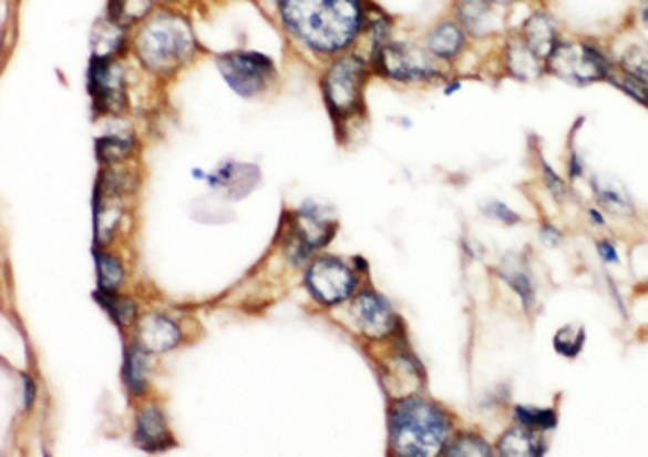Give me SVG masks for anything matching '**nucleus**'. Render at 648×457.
Returning <instances> with one entry per match:
<instances>
[{
  "label": "nucleus",
  "mask_w": 648,
  "mask_h": 457,
  "mask_svg": "<svg viewBox=\"0 0 648 457\" xmlns=\"http://www.w3.org/2000/svg\"><path fill=\"white\" fill-rule=\"evenodd\" d=\"M584 219H586V225L590 227V231H595L599 235L608 233V227L613 225V219L599 205H595L593 201L584 205Z\"/></svg>",
  "instance_id": "obj_36"
},
{
  "label": "nucleus",
  "mask_w": 648,
  "mask_h": 457,
  "mask_svg": "<svg viewBox=\"0 0 648 457\" xmlns=\"http://www.w3.org/2000/svg\"><path fill=\"white\" fill-rule=\"evenodd\" d=\"M294 227H296V235L300 240V246L307 253L327 244L329 237L333 235V221H329L322 210H313V207L300 210L296 214Z\"/></svg>",
  "instance_id": "obj_19"
},
{
  "label": "nucleus",
  "mask_w": 648,
  "mask_h": 457,
  "mask_svg": "<svg viewBox=\"0 0 648 457\" xmlns=\"http://www.w3.org/2000/svg\"><path fill=\"white\" fill-rule=\"evenodd\" d=\"M538 179H541L543 190L549 194V199L558 207H565L569 203H579V196H576V187L543 154L538 156Z\"/></svg>",
  "instance_id": "obj_21"
},
{
  "label": "nucleus",
  "mask_w": 648,
  "mask_h": 457,
  "mask_svg": "<svg viewBox=\"0 0 648 457\" xmlns=\"http://www.w3.org/2000/svg\"><path fill=\"white\" fill-rule=\"evenodd\" d=\"M307 286L318 302L338 304L356 288V275L344 262L336 257H322L309 266Z\"/></svg>",
  "instance_id": "obj_8"
},
{
  "label": "nucleus",
  "mask_w": 648,
  "mask_h": 457,
  "mask_svg": "<svg viewBox=\"0 0 648 457\" xmlns=\"http://www.w3.org/2000/svg\"><path fill=\"white\" fill-rule=\"evenodd\" d=\"M135 48L144 65L154 72H172L194 54L196 39L185 17L163 12L144 23Z\"/></svg>",
  "instance_id": "obj_4"
},
{
  "label": "nucleus",
  "mask_w": 648,
  "mask_h": 457,
  "mask_svg": "<svg viewBox=\"0 0 648 457\" xmlns=\"http://www.w3.org/2000/svg\"><path fill=\"white\" fill-rule=\"evenodd\" d=\"M593 248H595V255L599 260V264L610 271V268H619L624 264L621 260V251H619V244L610 237V235H599L595 237L593 242Z\"/></svg>",
  "instance_id": "obj_33"
},
{
  "label": "nucleus",
  "mask_w": 648,
  "mask_h": 457,
  "mask_svg": "<svg viewBox=\"0 0 648 457\" xmlns=\"http://www.w3.org/2000/svg\"><path fill=\"white\" fill-rule=\"evenodd\" d=\"M504 70L521 84H536L547 78V63L527 48L518 32L510 34L504 43Z\"/></svg>",
  "instance_id": "obj_13"
},
{
  "label": "nucleus",
  "mask_w": 648,
  "mask_h": 457,
  "mask_svg": "<svg viewBox=\"0 0 648 457\" xmlns=\"http://www.w3.org/2000/svg\"><path fill=\"white\" fill-rule=\"evenodd\" d=\"M226 82L244 98L261 93L272 78V61L255 52H233L216 59Z\"/></svg>",
  "instance_id": "obj_7"
},
{
  "label": "nucleus",
  "mask_w": 648,
  "mask_h": 457,
  "mask_svg": "<svg viewBox=\"0 0 648 457\" xmlns=\"http://www.w3.org/2000/svg\"><path fill=\"white\" fill-rule=\"evenodd\" d=\"M595 170L590 167V161H588V154L586 149L579 144V140L574 138V133H569V140H567V151H565V170L563 174L567 176V181L579 187V185H588V179Z\"/></svg>",
  "instance_id": "obj_24"
},
{
  "label": "nucleus",
  "mask_w": 648,
  "mask_h": 457,
  "mask_svg": "<svg viewBox=\"0 0 648 457\" xmlns=\"http://www.w3.org/2000/svg\"><path fill=\"white\" fill-rule=\"evenodd\" d=\"M588 347V329L584 323L560 325L552 336V349L565 360H576Z\"/></svg>",
  "instance_id": "obj_22"
},
{
  "label": "nucleus",
  "mask_w": 648,
  "mask_h": 457,
  "mask_svg": "<svg viewBox=\"0 0 648 457\" xmlns=\"http://www.w3.org/2000/svg\"><path fill=\"white\" fill-rule=\"evenodd\" d=\"M43 457H48V455H43Z\"/></svg>",
  "instance_id": "obj_40"
},
{
  "label": "nucleus",
  "mask_w": 648,
  "mask_h": 457,
  "mask_svg": "<svg viewBox=\"0 0 648 457\" xmlns=\"http://www.w3.org/2000/svg\"><path fill=\"white\" fill-rule=\"evenodd\" d=\"M374 61L385 78L401 84H428L442 80V70L438 68L435 59L425 50H419L405 41L385 43L374 54Z\"/></svg>",
  "instance_id": "obj_5"
},
{
  "label": "nucleus",
  "mask_w": 648,
  "mask_h": 457,
  "mask_svg": "<svg viewBox=\"0 0 648 457\" xmlns=\"http://www.w3.org/2000/svg\"><path fill=\"white\" fill-rule=\"evenodd\" d=\"M137 338H140V345L144 349L161 354V352H167L181 343V327L174 321L154 314L140 323Z\"/></svg>",
  "instance_id": "obj_18"
},
{
  "label": "nucleus",
  "mask_w": 648,
  "mask_h": 457,
  "mask_svg": "<svg viewBox=\"0 0 648 457\" xmlns=\"http://www.w3.org/2000/svg\"><path fill=\"white\" fill-rule=\"evenodd\" d=\"M150 376V356L142 345H131L124 358V384L128 386L131 395H142L147 388Z\"/></svg>",
  "instance_id": "obj_23"
},
{
  "label": "nucleus",
  "mask_w": 648,
  "mask_h": 457,
  "mask_svg": "<svg viewBox=\"0 0 648 457\" xmlns=\"http://www.w3.org/2000/svg\"><path fill=\"white\" fill-rule=\"evenodd\" d=\"M491 3L497 8H510V6H516L518 0H491Z\"/></svg>",
  "instance_id": "obj_39"
},
{
  "label": "nucleus",
  "mask_w": 648,
  "mask_h": 457,
  "mask_svg": "<svg viewBox=\"0 0 648 457\" xmlns=\"http://www.w3.org/2000/svg\"><path fill=\"white\" fill-rule=\"evenodd\" d=\"M518 37L527 43V48H529L536 57H541V59L547 63V59H549V54L554 52L556 43L560 41L563 32H560L556 19H554L549 12L543 10V8H538V10H534V12L521 23V28H518Z\"/></svg>",
  "instance_id": "obj_14"
},
{
  "label": "nucleus",
  "mask_w": 648,
  "mask_h": 457,
  "mask_svg": "<svg viewBox=\"0 0 648 457\" xmlns=\"http://www.w3.org/2000/svg\"><path fill=\"white\" fill-rule=\"evenodd\" d=\"M604 280H606V286H608L610 299L615 302V307L619 309V314H621V316H628V307H626V297L621 295V288H619L617 280L613 277V273H610V271H606V268H604Z\"/></svg>",
  "instance_id": "obj_37"
},
{
  "label": "nucleus",
  "mask_w": 648,
  "mask_h": 457,
  "mask_svg": "<svg viewBox=\"0 0 648 457\" xmlns=\"http://www.w3.org/2000/svg\"><path fill=\"white\" fill-rule=\"evenodd\" d=\"M89 91L95 100L97 111L117 113L126 104V87L124 72L111 57H95L91 63V80Z\"/></svg>",
  "instance_id": "obj_10"
},
{
  "label": "nucleus",
  "mask_w": 648,
  "mask_h": 457,
  "mask_svg": "<svg viewBox=\"0 0 648 457\" xmlns=\"http://www.w3.org/2000/svg\"><path fill=\"white\" fill-rule=\"evenodd\" d=\"M514 422L527 430H534L538 435L552 433L558 426V413L554 408H541V406H516L514 408Z\"/></svg>",
  "instance_id": "obj_26"
},
{
  "label": "nucleus",
  "mask_w": 648,
  "mask_h": 457,
  "mask_svg": "<svg viewBox=\"0 0 648 457\" xmlns=\"http://www.w3.org/2000/svg\"><path fill=\"white\" fill-rule=\"evenodd\" d=\"M635 19H637V26H639V30L648 34V0H637Z\"/></svg>",
  "instance_id": "obj_38"
},
{
  "label": "nucleus",
  "mask_w": 648,
  "mask_h": 457,
  "mask_svg": "<svg viewBox=\"0 0 648 457\" xmlns=\"http://www.w3.org/2000/svg\"><path fill=\"white\" fill-rule=\"evenodd\" d=\"M482 214L486 219L504 225V227H514V225H521L525 221L523 214L516 212L512 205H507L504 201H495V199L482 203Z\"/></svg>",
  "instance_id": "obj_31"
},
{
  "label": "nucleus",
  "mask_w": 648,
  "mask_h": 457,
  "mask_svg": "<svg viewBox=\"0 0 648 457\" xmlns=\"http://www.w3.org/2000/svg\"><path fill=\"white\" fill-rule=\"evenodd\" d=\"M536 237L545 251H558V248H563L567 235L554 219H541L538 227H536Z\"/></svg>",
  "instance_id": "obj_34"
},
{
  "label": "nucleus",
  "mask_w": 648,
  "mask_h": 457,
  "mask_svg": "<svg viewBox=\"0 0 648 457\" xmlns=\"http://www.w3.org/2000/svg\"><path fill=\"white\" fill-rule=\"evenodd\" d=\"M97 277H100V288L115 293V288L124 280V268L117 257L109 253H97Z\"/></svg>",
  "instance_id": "obj_30"
},
{
  "label": "nucleus",
  "mask_w": 648,
  "mask_h": 457,
  "mask_svg": "<svg viewBox=\"0 0 648 457\" xmlns=\"http://www.w3.org/2000/svg\"><path fill=\"white\" fill-rule=\"evenodd\" d=\"M154 0H111V17L120 26H131L152 12Z\"/></svg>",
  "instance_id": "obj_28"
},
{
  "label": "nucleus",
  "mask_w": 648,
  "mask_h": 457,
  "mask_svg": "<svg viewBox=\"0 0 648 457\" xmlns=\"http://www.w3.org/2000/svg\"><path fill=\"white\" fill-rule=\"evenodd\" d=\"M451 437L453 419L440 404L421 395L394 402L390 413L394 457H442Z\"/></svg>",
  "instance_id": "obj_2"
},
{
  "label": "nucleus",
  "mask_w": 648,
  "mask_h": 457,
  "mask_svg": "<svg viewBox=\"0 0 648 457\" xmlns=\"http://www.w3.org/2000/svg\"><path fill=\"white\" fill-rule=\"evenodd\" d=\"M608 87H613L615 91H619L626 100H630V102L637 104L639 109L648 111V84H646V82L630 78V74L621 72V70L615 65V70H613V74H610V80H608Z\"/></svg>",
  "instance_id": "obj_27"
},
{
  "label": "nucleus",
  "mask_w": 648,
  "mask_h": 457,
  "mask_svg": "<svg viewBox=\"0 0 648 457\" xmlns=\"http://www.w3.org/2000/svg\"><path fill=\"white\" fill-rule=\"evenodd\" d=\"M93 45L95 57H111L122 45V26L115 21H102L97 23L93 32Z\"/></svg>",
  "instance_id": "obj_29"
},
{
  "label": "nucleus",
  "mask_w": 648,
  "mask_h": 457,
  "mask_svg": "<svg viewBox=\"0 0 648 457\" xmlns=\"http://www.w3.org/2000/svg\"><path fill=\"white\" fill-rule=\"evenodd\" d=\"M133 441L137 448L142 450H167L172 446H176V439L169 430L167 417L161 408L156 406H147L142 408L137 419H135V433H133Z\"/></svg>",
  "instance_id": "obj_15"
},
{
  "label": "nucleus",
  "mask_w": 648,
  "mask_h": 457,
  "mask_svg": "<svg viewBox=\"0 0 648 457\" xmlns=\"http://www.w3.org/2000/svg\"><path fill=\"white\" fill-rule=\"evenodd\" d=\"M495 453L497 457H543L545 441L543 435L516 424L500 435Z\"/></svg>",
  "instance_id": "obj_20"
},
{
  "label": "nucleus",
  "mask_w": 648,
  "mask_h": 457,
  "mask_svg": "<svg viewBox=\"0 0 648 457\" xmlns=\"http://www.w3.org/2000/svg\"><path fill=\"white\" fill-rule=\"evenodd\" d=\"M366 72H368L366 61L358 57H342L327 72L325 95H327L329 109L338 118H344L358 109L360 95H363Z\"/></svg>",
  "instance_id": "obj_6"
},
{
  "label": "nucleus",
  "mask_w": 648,
  "mask_h": 457,
  "mask_svg": "<svg viewBox=\"0 0 648 457\" xmlns=\"http://www.w3.org/2000/svg\"><path fill=\"white\" fill-rule=\"evenodd\" d=\"M353 316L360 332L370 338H390L399 327V316L394 314L392 304L377 291H363L353 299Z\"/></svg>",
  "instance_id": "obj_12"
},
{
  "label": "nucleus",
  "mask_w": 648,
  "mask_h": 457,
  "mask_svg": "<svg viewBox=\"0 0 648 457\" xmlns=\"http://www.w3.org/2000/svg\"><path fill=\"white\" fill-rule=\"evenodd\" d=\"M279 14L288 32L325 54L347 48L363 28L358 0H279Z\"/></svg>",
  "instance_id": "obj_1"
},
{
  "label": "nucleus",
  "mask_w": 648,
  "mask_h": 457,
  "mask_svg": "<svg viewBox=\"0 0 648 457\" xmlns=\"http://www.w3.org/2000/svg\"><path fill=\"white\" fill-rule=\"evenodd\" d=\"M497 277L510 286V291L518 297L521 307L527 316L538 312L541 295H538V280L532 268L529 255L527 253H507L504 255L497 266H495Z\"/></svg>",
  "instance_id": "obj_9"
},
{
  "label": "nucleus",
  "mask_w": 648,
  "mask_h": 457,
  "mask_svg": "<svg viewBox=\"0 0 648 457\" xmlns=\"http://www.w3.org/2000/svg\"><path fill=\"white\" fill-rule=\"evenodd\" d=\"M588 192L590 201L599 205L613 221H630L637 216V201L619 176L593 172L588 179Z\"/></svg>",
  "instance_id": "obj_11"
},
{
  "label": "nucleus",
  "mask_w": 648,
  "mask_h": 457,
  "mask_svg": "<svg viewBox=\"0 0 648 457\" xmlns=\"http://www.w3.org/2000/svg\"><path fill=\"white\" fill-rule=\"evenodd\" d=\"M615 70V54L593 37H560L547 59V74L572 89L608 84Z\"/></svg>",
  "instance_id": "obj_3"
},
{
  "label": "nucleus",
  "mask_w": 648,
  "mask_h": 457,
  "mask_svg": "<svg viewBox=\"0 0 648 457\" xmlns=\"http://www.w3.org/2000/svg\"><path fill=\"white\" fill-rule=\"evenodd\" d=\"M131 140L124 138H102L97 142V154L102 161H120L128 154Z\"/></svg>",
  "instance_id": "obj_35"
},
{
  "label": "nucleus",
  "mask_w": 648,
  "mask_h": 457,
  "mask_svg": "<svg viewBox=\"0 0 648 457\" xmlns=\"http://www.w3.org/2000/svg\"><path fill=\"white\" fill-rule=\"evenodd\" d=\"M455 21L473 39H484L502 28V17L491 0H460L455 8Z\"/></svg>",
  "instance_id": "obj_16"
},
{
  "label": "nucleus",
  "mask_w": 648,
  "mask_h": 457,
  "mask_svg": "<svg viewBox=\"0 0 648 457\" xmlns=\"http://www.w3.org/2000/svg\"><path fill=\"white\" fill-rule=\"evenodd\" d=\"M97 299H102V304L109 309V314L113 316V321H115L117 325H128V323H133V318H135V304H133L131 299H120V297H115V295L109 293V291L97 293Z\"/></svg>",
  "instance_id": "obj_32"
},
{
  "label": "nucleus",
  "mask_w": 648,
  "mask_h": 457,
  "mask_svg": "<svg viewBox=\"0 0 648 457\" xmlns=\"http://www.w3.org/2000/svg\"><path fill=\"white\" fill-rule=\"evenodd\" d=\"M442 457H497V453L480 433L464 430L451 437Z\"/></svg>",
  "instance_id": "obj_25"
},
{
  "label": "nucleus",
  "mask_w": 648,
  "mask_h": 457,
  "mask_svg": "<svg viewBox=\"0 0 648 457\" xmlns=\"http://www.w3.org/2000/svg\"><path fill=\"white\" fill-rule=\"evenodd\" d=\"M466 39L469 34L464 32V28L457 21H442L435 28H432L425 37V52L440 61V63H451L457 57H462L464 48H466Z\"/></svg>",
  "instance_id": "obj_17"
}]
</instances>
